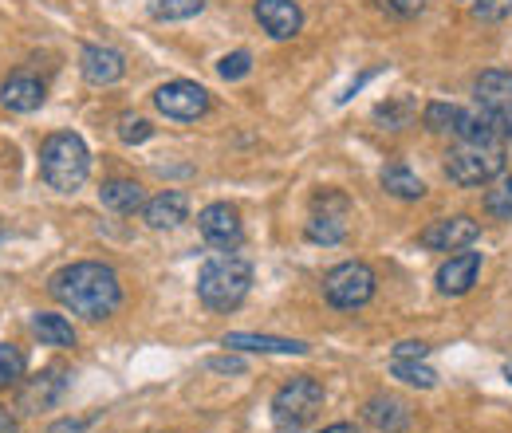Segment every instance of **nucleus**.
Returning a JSON list of instances; mask_svg holds the SVG:
<instances>
[{
    "mask_svg": "<svg viewBox=\"0 0 512 433\" xmlns=\"http://www.w3.org/2000/svg\"><path fill=\"white\" fill-rule=\"evenodd\" d=\"M205 367H209V371H221V374H241V371H245V363H241V359H233V355H225V359H209Z\"/></svg>",
    "mask_w": 512,
    "mask_h": 433,
    "instance_id": "obj_34",
    "label": "nucleus"
},
{
    "mask_svg": "<svg viewBox=\"0 0 512 433\" xmlns=\"http://www.w3.org/2000/svg\"><path fill=\"white\" fill-rule=\"evenodd\" d=\"M505 170V142H461L449 150L446 174L457 186H485Z\"/></svg>",
    "mask_w": 512,
    "mask_h": 433,
    "instance_id": "obj_4",
    "label": "nucleus"
},
{
    "mask_svg": "<svg viewBox=\"0 0 512 433\" xmlns=\"http://www.w3.org/2000/svg\"><path fill=\"white\" fill-rule=\"evenodd\" d=\"M142 213H146V225L150 229H178L186 221V213H190V197L178 193V189H166L154 201H146Z\"/></svg>",
    "mask_w": 512,
    "mask_h": 433,
    "instance_id": "obj_14",
    "label": "nucleus"
},
{
    "mask_svg": "<svg viewBox=\"0 0 512 433\" xmlns=\"http://www.w3.org/2000/svg\"><path fill=\"white\" fill-rule=\"evenodd\" d=\"M410 115H414V103L410 99H398V103H383L379 111H375V119L386 123L390 130H398V126L410 123Z\"/></svg>",
    "mask_w": 512,
    "mask_h": 433,
    "instance_id": "obj_27",
    "label": "nucleus"
},
{
    "mask_svg": "<svg viewBox=\"0 0 512 433\" xmlns=\"http://www.w3.org/2000/svg\"><path fill=\"white\" fill-rule=\"evenodd\" d=\"M485 115H489V111H485ZM489 119L501 130V138H512V111H497V115H489Z\"/></svg>",
    "mask_w": 512,
    "mask_h": 433,
    "instance_id": "obj_35",
    "label": "nucleus"
},
{
    "mask_svg": "<svg viewBox=\"0 0 512 433\" xmlns=\"http://www.w3.org/2000/svg\"><path fill=\"white\" fill-rule=\"evenodd\" d=\"M320 410H323V386L316 378H292L272 398V422H276V430L284 433L304 430L308 422H316Z\"/></svg>",
    "mask_w": 512,
    "mask_h": 433,
    "instance_id": "obj_5",
    "label": "nucleus"
},
{
    "mask_svg": "<svg viewBox=\"0 0 512 433\" xmlns=\"http://www.w3.org/2000/svg\"><path fill=\"white\" fill-rule=\"evenodd\" d=\"M79 67H83V79H87V83H95V87H111V83H119V79L127 75V60H123V52L103 48V44L83 48Z\"/></svg>",
    "mask_w": 512,
    "mask_h": 433,
    "instance_id": "obj_11",
    "label": "nucleus"
},
{
    "mask_svg": "<svg viewBox=\"0 0 512 433\" xmlns=\"http://www.w3.org/2000/svg\"><path fill=\"white\" fill-rule=\"evenodd\" d=\"M383 189L386 193H394V197H402V201H418L426 186H422V178L418 174H410L406 166H386L383 170Z\"/></svg>",
    "mask_w": 512,
    "mask_h": 433,
    "instance_id": "obj_22",
    "label": "nucleus"
},
{
    "mask_svg": "<svg viewBox=\"0 0 512 433\" xmlns=\"http://www.w3.org/2000/svg\"><path fill=\"white\" fill-rule=\"evenodd\" d=\"M477 272H481V252L449 256V264H442V272H438V288L446 296H465L477 284Z\"/></svg>",
    "mask_w": 512,
    "mask_h": 433,
    "instance_id": "obj_15",
    "label": "nucleus"
},
{
    "mask_svg": "<svg viewBox=\"0 0 512 433\" xmlns=\"http://www.w3.org/2000/svg\"><path fill=\"white\" fill-rule=\"evenodd\" d=\"M323 433H359V430H355V426H347V422H343V426H327V430H323Z\"/></svg>",
    "mask_w": 512,
    "mask_h": 433,
    "instance_id": "obj_37",
    "label": "nucleus"
},
{
    "mask_svg": "<svg viewBox=\"0 0 512 433\" xmlns=\"http://www.w3.org/2000/svg\"><path fill=\"white\" fill-rule=\"evenodd\" d=\"M205 8V0H150L154 20H190Z\"/></svg>",
    "mask_w": 512,
    "mask_h": 433,
    "instance_id": "obj_25",
    "label": "nucleus"
},
{
    "mask_svg": "<svg viewBox=\"0 0 512 433\" xmlns=\"http://www.w3.org/2000/svg\"><path fill=\"white\" fill-rule=\"evenodd\" d=\"M48 288L71 315H83V319H107L123 304V288H119L115 268L95 264V260H79V264L60 268Z\"/></svg>",
    "mask_w": 512,
    "mask_h": 433,
    "instance_id": "obj_1",
    "label": "nucleus"
},
{
    "mask_svg": "<svg viewBox=\"0 0 512 433\" xmlns=\"http://www.w3.org/2000/svg\"><path fill=\"white\" fill-rule=\"evenodd\" d=\"M473 12L481 20H505L512 16V0H473Z\"/></svg>",
    "mask_w": 512,
    "mask_h": 433,
    "instance_id": "obj_31",
    "label": "nucleus"
},
{
    "mask_svg": "<svg viewBox=\"0 0 512 433\" xmlns=\"http://www.w3.org/2000/svg\"><path fill=\"white\" fill-rule=\"evenodd\" d=\"M383 8L394 12V16H402V20H410V16H418L426 8V0H383Z\"/></svg>",
    "mask_w": 512,
    "mask_h": 433,
    "instance_id": "obj_32",
    "label": "nucleus"
},
{
    "mask_svg": "<svg viewBox=\"0 0 512 433\" xmlns=\"http://www.w3.org/2000/svg\"><path fill=\"white\" fill-rule=\"evenodd\" d=\"M485 209L493 213V217H501V221H512V178L505 186L489 189V197H485Z\"/></svg>",
    "mask_w": 512,
    "mask_h": 433,
    "instance_id": "obj_28",
    "label": "nucleus"
},
{
    "mask_svg": "<svg viewBox=\"0 0 512 433\" xmlns=\"http://www.w3.org/2000/svg\"><path fill=\"white\" fill-rule=\"evenodd\" d=\"M197 229H201V237H205L209 245L221 248V252L237 248L241 245V237H245V229H241V213H237L233 205H209V209H201Z\"/></svg>",
    "mask_w": 512,
    "mask_h": 433,
    "instance_id": "obj_9",
    "label": "nucleus"
},
{
    "mask_svg": "<svg viewBox=\"0 0 512 433\" xmlns=\"http://www.w3.org/2000/svg\"><path fill=\"white\" fill-rule=\"evenodd\" d=\"M253 71V56L249 52H233V56H225V60L217 63V75L221 79H245Z\"/></svg>",
    "mask_w": 512,
    "mask_h": 433,
    "instance_id": "obj_29",
    "label": "nucleus"
},
{
    "mask_svg": "<svg viewBox=\"0 0 512 433\" xmlns=\"http://www.w3.org/2000/svg\"><path fill=\"white\" fill-rule=\"evenodd\" d=\"M457 119H461V107H449V103H434L430 111H426V126L430 130H438V134H453L457 130Z\"/></svg>",
    "mask_w": 512,
    "mask_h": 433,
    "instance_id": "obj_26",
    "label": "nucleus"
},
{
    "mask_svg": "<svg viewBox=\"0 0 512 433\" xmlns=\"http://www.w3.org/2000/svg\"><path fill=\"white\" fill-rule=\"evenodd\" d=\"M99 201H103V209H111V213H134V209L146 205V201H142V186H138V182H127V178L107 182V186L99 189Z\"/></svg>",
    "mask_w": 512,
    "mask_h": 433,
    "instance_id": "obj_20",
    "label": "nucleus"
},
{
    "mask_svg": "<svg viewBox=\"0 0 512 433\" xmlns=\"http://www.w3.org/2000/svg\"><path fill=\"white\" fill-rule=\"evenodd\" d=\"M0 103L8 111H16V115H28V111H36L44 103V83L36 75H12L0 87Z\"/></svg>",
    "mask_w": 512,
    "mask_h": 433,
    "instance_id": "obj_16",
    "label": "nucleus"
},
{
    "mask_svg": "<svg viewBox=\"0 0 512 433\" xmlns=\"http://www.w3.org/2000/svg\"><path fill=\"white\" fill-rule=\"evenodd\" d=\"M32 331L40 335V343L48 347H75V331L64 315H52V311H36L32 315Z\"/></svg>",
    "mask_w": 512,
    "mask_h": 433,
    "instance_id": "obj_21",
    "label": "nucleus"
},
{
    "mask_svg": "<svg viewBox=\"0 0 512 433\" xmlns=\"http://www.w3.org/2000/svg\"><path fill=\"white\" fill-rule=\"evenodd\" d=\"M256 20L272 40H292L304 28V12L296 0H256Z\"/></svg>",
    "mask_w": 512,
    "mask_h": 433,
    "instance_id": "obj_10",
    "label": "nucleus"
},
{
    "mask_svg": "<svg viewBox=\"0 0 512 433\" xmlns=\"http://www.w3.org/2000/svg\"><path fill=\"white\" fill-rule=\"evenodd\" d=\"M363 418L383 433H398L410 426V410H406V402H402V398H390V394L371 398V402L363 406Z\"/></svg>",
    "mask_w": 512,
    "mask_h": 433,
    "instance_id": "obj_18",
    "label": "nucleus"
},
{
    "mask_svg": "<svg viewBox=\"0 0 512 433\" xmlns=\"http://www.w3.org/2000/svg\"><path fill=\"white\" fill-rule=\"evenodd\" d=\"M24 351L20 347H12V343H0V390H8V386H16L20 378H24Z\"/></svg>",
    "mask_w": 512,
    "mask_h": 433,
    "instance_id": "obj_24",
    "label": "nucleus"
},
{
    "mask_svg": "<svg viewBox=\"0 0 512 433\" xmlns=\"http://www.w3.org/2000/svg\"><path fill=\"white\" fill-rule=\"evenodd\" d=\"M253 288V264L233 256V252H221L213 260H205V268L197 272V296L201 304L213 311H233L245 304Z\"/></svg>",
    "mask_w": 512,
    "mask_h": 433,
    "instance_id": "obj_2",
    "label": "nucleus"
},
{
    "mask_svg": "<svg viewBox=\"0 0 512 433\" xmlns=\"http://www.w3.org/2000/svg\"><path fill=\"white\" fill-rule=\"evenodd\" d=\"M505 378L512 382V363H505Z\"/></svg>",
    "mask_w": 512,
    "mask_h": 433,
    "instance_id": "obj_38",
    "label": "nucleus"
},
{
    "mask_svg": "<svg viewBox=\"0 0 512 433\" xmlns=\"http://www.w3.org/2000/svg\"><path fill=\"white\" fill-rule=\"evenodd\" d=\"M426 355H430L426 343H398L394 347V359H426Z\"/></svg>",
    "mask_w": 512,
    "mask_h": 433,
    "instance_id": "obj_33",
    "label": "nucleus"
},
{
    "mask_svg": "<svg viewBox=\"0 0 512 433\" xmlns=\"http://www.w3.org/2000/svg\"><path fill=\"white\" fill-rule=\"evenodd\" d=\"M347 213H351V201L343 193H323V197H316V209L308 217V241H316V245H339L347 237Z\"/></svg>",
    "mask_w": 512,
    "mask_h": 433,
    "instance_id": "obj_8",
    "label": "nucleus"
},
{
    "mask_svg": "<svg viewBox=\"0 0 512 433\" xmlns=\"http://www.w3.org/2000/svg\"><path fill=\"white\" fill-rule=\"evenodd\" d=\"M150 134H154V126L146 123V119H123V123H119V138H123V142H130V146L146 142Z\"/></svg>",
    "mask_w": 512,
    "mask_h": 433,
    "instance_id": "obj_30",
    "label": "nucleus"
},
{
    "mask_svg": "<svg viewBox=\"0 0 512 433\" xmlns=\"http://www.w3.org/2000/svg\"><path fill=\"white\" fill-rule=\"evenodd\" d=\"M64 390H67L64 371L36 374V378H32V382L20 390V410H24V414H40V410L56 406V402L64 398Z\"/></svg>",
    "mask_w": 512,
    "mask_h": 433,
    "instance_id": "obj_13",
    "label": "nucleus"
},
{
    "mask_svg": "<svg viewBox=\"0 0 512 433\" xmlns=\"http://www.w3.org/2000/svg\"><path fill=\"white\" fill-rule=\"evenodd\" d=\"M477 103L489 115L512 111V71H485L477 79Z\"/></svg>",
    "mask_w": 512,
    "mask_h": 433,
    "instance_id": "obj_19",
    "label": "nucleus"
},
{
    "mask_svg": "<svg viewBox=\"0 0 512 433\" xmlns=\"http://www.w3.org/2000/svg\"><path fill=\"white\" fill-rule=\"evenodd\" d=\"M154 107L166 115V119H178V123H193L209 111V91L201 83L190 79H174V83H162L154 91Z\"/></svg>",
    "mask_w": 512,
    "mask_h": 433,
    "instance_id": "obj_7",
    "label": "nucleus"
},
{
    "mask_svg": "<svg viewBox=\"0 0 512 433\" xmlns=\"http://www.w3.org/2000/svg\"><path fill=\"white\" fill-rule=\"evenodd\" d=\"M40 174L56 193H75L91 174V150L79 134L60 130L40 146Z\"/></svg>",
    "mask_w": 512,
    "mask_h": 433,
    "instance_id": "obj_3",
    "label": "nucleus"
},
{
    "mask_svg": "<svg viewBox=\"0 0 512 433\" xmlns=\"http://www.w3.org/2000/svg\"><path fill=\"white\" fill-rule=\"evenodd\" d=\"M477 221L473 217H449V221H434L426 233H422V245L434 248V252H453V248H465L477 241Z\"/></svg>",
    "mask_w": 512,
    "mask_h": 433,
    "instance_id": "obj_12",
    "label": "nucleus"
},
{
    "mask_svg": "<svg viewBox=\"0 0 512 433\" xmlns=\"http://www.w3.org/2000/svg\"><path fill=\"white\" fill-rule=\"evenodd\" d=\"M0 433H16V422L8 418V410H4V406H0Z\"/></svg>",
    "mask_w": 512,
    "mask_h": 433,
    "instance_id": "obj_36",
    "label": "nucleus"
},
{
    "mask_svg": "<svg viewBox=\"0 0 512 433\" xmlns=\"http://www.w3.org/2000/svg\"><path fill=\"white\" fill-rule=\"evenodd\" d=\"M225 347H233V351H260V355H308V343H300V339H276V335H253V331L225 335Z\"/></svg>",
    "mask_w": 512,
    "mask_h": 433,
    "instance_id": "obj_17",
    "label": "nucleus"
},
{
    "mask_svg": "<svg viewBox=\"0 0 512 433\" xmlns=\"http://www.w3.org/2000/svg\"><path fill=\"white\" fill-rule=\"evenodd\" d=\"M394 378H402L406 386H418V390H434L438 386V374L430 371L422 359H394Z\"/></svg>",
    "mask_w": 512,
    "mask_h": 433,
    "instance_id": "obj_23",
    "label": "nucleus"
},
{
    "mask_svg": "<svg viewBox=\"0 0 512 433\" xmlns=\"http://www.w3.org/2000/svg\"><path fill=\"white\" fill-rule=\"evenodd\" d=\"M375 284H379V280H375L371 264H363V260H347V264H339V268L327 272V280H323V296H327L331 308L355 311V308H363V304L375 300Z\"/></svg>",
    "mask_w": 512,
    "mask_h": 433,
    "instance_id": "obj_6",
    "label": "nucleus"
}]
</instances>
